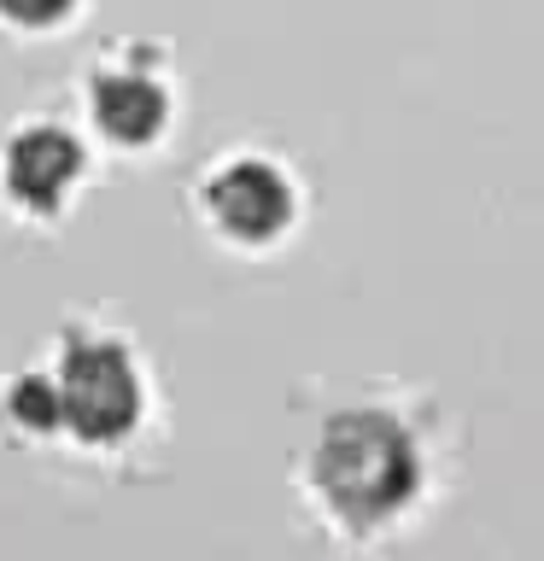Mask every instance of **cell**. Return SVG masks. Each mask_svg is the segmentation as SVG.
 <instances>
[{"mask_svg": "<svg viewBox=\"0 0 544 561\" xmlns=\"http://www.w3.org/2000/svg\"><path fill=\"white\" fill-rule=\"evenodd\" d=\"M416 445L393 415L381 410H345L333 415L310 456V480L322 503L351 526H375L398 515L416 497Z\"/></svg>", "mask_w": 544, "mask_h": 561, "instance_id": "6da1fadb", "label": "cell"}, {"mask_svg": "<svg viewBox=\"0 0 544 561\" xmlns=\"http://www.w3.org/2000/svg\"><path fill=\"white\" fill-rule=\"evenodd\" d=\"M59 398H65V427L88 445H112L135 427L140 415V380L135 363L105 340H77L59 363Z\"/></svg>", "mask_w": 544, "mask_h": 561, "instance_id": "7a4b0ae2", "label": "cell"}, {"mask_svg": "<svg viewBox=\"0 0 544 561\" xmlns=\"http://www.w3.org/2000/svg\"><path fill=\"white\" fill-rule=\"evenodd\" d=\"M205 205H211V217H217L223 234L270 240L293 217V187H287V175H281L275 164H263V158H240V164H228V170L211 175Z\"/></svg>", "mask_w": 544, "mask_h": 561, "instance_id": "3957f363", "label": "cell"}, {"mask_svg": "<svg viewBox=\"0 0 544 561\" xmlns=\"http://www.w3.org/2000/svg\"><path fill=\"white\" fill-rule=\"evenodd\" d=\"M82 170V147L65 129H24L7 152V187L30 210H53Z\"/></svg>", "mask_w": 544, "mask_h": 561, "instance_id": "277c9868", "label": "cell"}, {"mask_svg": "<svg viewBox=\"0 0 544 561\" xmlns=\"http://www.w3.org/2000/svg\"><path fill=\"white\" fill-rule=\"evenodd\" d=\"M94 117L112 140L140 147V140H152L165 129V88L147 77H100L94 82Z\"/></svg>", "mask_w": 544, "mask_h": 561, "instance_id": "5b68a950", "label": "cell"}, {"mask_svg": "<svg viewBox=\"0 0 544 561\" xmlns=\"http://www.w3.org/2000/svg\"><path fill=\"white\" fill-rule=\"evenodd\" d=\"M12 415L24 421L30 433H53V427H65V398H59V380H47V375L18 380V386H12Z\"/></svg>", "mask_w": 544, "mask_h": 561, "instance_id": "8992f818", "label": "cell"}, {"mask_svg": "<svg viewBox=\"0 0 544 561\" xmlns=\"http://www.w3.org/2000/svg\"><path fill=\"white\" fill-rule=\"evenodd\" d=\"M0 12H7L12 24L42 30V24H59V18L70 12V0H0Z\"/></svg>", "mask_w": 544, "mask_h": 561, "instance_id": "52a82bcc", "label": "cell"}]
</instances>
